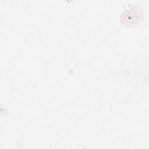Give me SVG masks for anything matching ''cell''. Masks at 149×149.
I'll return each mask as SVG.
<instances>
[{"label": "cell", "instance_id": "6da1fadb", "mask_svg": "<svg viewBox=\"0 0 149 149\" xmlns=\"http://www.w3.org/2000/svg\"><path fill=\"white\" fill-rule=\"evenodd\" d=\"M144 16L139 5L133 6L130 10L124 11L120 16V21L129 27H134L143 21Z\"/></svg>", "mask_w": 149, "mask_h": 149}]
</instances>
